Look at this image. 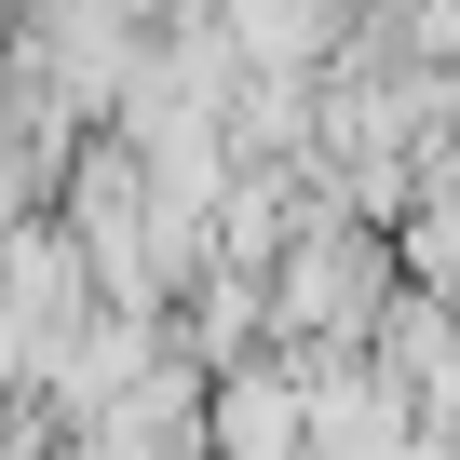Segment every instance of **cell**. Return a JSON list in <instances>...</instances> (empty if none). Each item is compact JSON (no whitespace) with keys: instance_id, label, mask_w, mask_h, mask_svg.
Masks as SVG:
<instances>
[{"instance_id":"obj_1","label":"cell","mask_w":460,"mask_h":460,"mask_svg":"<svg viewBox=\"0 0 460 460\" xmlns=\"http://www.w3.org/2000/svg\"><path fill=\"white\" fill-rule=\"evenodd\" d=\"M298 447V393L285 379H244V393H230V460H285Z\"/></svg>"},{"instance_id":"obj_2","label":"cell","mask_w":460,"mask_h":460,"mask_svg":"<svg viewBox=\"0 0 460 460\" xmlns=\"http://www.w3.org/2000/svg\"><path fill=\"white\" fill-rule=\"evenodd\" d=\"M285 312H366V258H298V285H285Z\"/></svg>"}]
</instances>
